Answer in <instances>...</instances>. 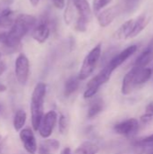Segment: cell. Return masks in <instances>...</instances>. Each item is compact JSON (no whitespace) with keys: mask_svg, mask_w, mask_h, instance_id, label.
<instances>
[{"mask_svg":"<svg viewBox=\"0 0 153 154\" xmlns=\"http://www.w3.org/2000/svg\"><path fill=\"white\" fill-rule=\"evenodd\" d=\"M36 24L37 20L33 15L26 14L17 15L10 29L0 33V43L8 49L19 48L23 38Z\"/></svg>","mask_w":153,"mask_h":154,"instance_id":"6da1fadb","label":"cell"},{"mask_svg":"<svg viewBox=\"0 0 153 154\" xmlns=\"http://www.w3.org/2000/svg\"><path fill=\"white\" fill-rule=\"evenodd\" d=\"M64 21L78 32H86L92 18V10L87 0H68L64 10Z\"/></svg>","mask_w":153,"mask_h":154,"instance_id":"7a4b0ae2","label":"cell"},{"mask_svg":"<svg viewBox=\"0 0 153 154\" xmlns=\"http://www.w3.org/2000/svg\"><path fill=\"white\" fill-rule=\"evenodd\" d=\"M46 95V85L39 82L32 94L31 98V118L32 125L34 131H38L43 117V104Z\"/></svg>","mask_w":153,"mask_h":154,"instance_id":"3957f363","label":"cell"},{"mask_svg":"<svg viewBox=\"0 0 153 154\" xmlns=\"http://www.w3.org/2000/svg\"><path fill=\"white\" fill-rule=\"evenodd\" d=\"M101 52H102V45L101 43H98L87 54L78 75L80 80H84L87 79L94 72L96 66L100 59Z\"/></svg>","mask_w":153,"mask_h":154,"instance_id":"277c9868","label":"cell"},{"mask_svg":"<svg viewBox=\"0 0 153 154\" xmlns=\"http://www.w3.org/2000/svg\"><path fill=\"white\" fill-rule=\"evenodd\" d=\"M113 72L114 70L108 65H106L97 75H96L91 80H89L84 92V98L87 99L94 97L97 93L100 87L110 79Z\"/></svg>","mask_w":153,"mask_h":154,"instance_id":"5b68a950","label":"cell"},{"mask_svg":"<svg viewBox=\"0 0 153 154\" xmlns=\"http://www.w3.org/2000/svg\"><path fill=\"white\" fill-rule=\"evenodd\" d=\"M14 73L17 81L21 85H25L30 73V62L25 54L20 53L14 63Z\"/></svg>","mask_w":153,"mask_h":154,"instance_id":"8992f818","label":"cell"},{"mask_svg":"<svg viewBox=\"0 0 153 154\" xmlns=\"http://www.w3.org/2000/svg\"><path fill=\"white\" fill-rule=\"evenodd\" d=\"M56 123H57V113L53 110H50L48 113H46L42 117V120L41 122L38 130L40 135L42 138H49L52 134Z\"/></svg>","mask_w":153,"mask_h":154,"instance_id":"52a82bcc","label":"cell"},{"mask_svg":"<svg viewBox=\"0 0 153 154\" xmlns=\"http://www.w3.org/2000/svg\"><path fill=\"white\" fill-rule=\"evenodd\" d=\"M114 130L116 134L131 137L133 136L139 130V122L135 118H130L119 124H116L114 127Z\"/></svg>","mask_w":153,"mask_h":154,"instance_id":"ba28073f","label":"cell"},{"mask_svg":"<svg viewBox=\"0 0 153 154\" xmlns=\"http://www.w3.org/2000/svg\"><path fill=\"white\" fill-rule=\"evenodd\" d=\"M20 139L24 150L29 154H35L37 152V143L33 132L30 128L20 131Z\"/></svg>","mask_w":153,"mask_h":154,"instance_id":"9c48e42d","label":"cell"},{"mask_svg":"<svg viewBox=\"0 0 153 154\" xmlns=\"http://www.w3.org/2000/svg\"><path fill=\"white\" fill-rule=\"evenodd\" d=\"M50 28L47 20L40 21L32 29V36L39 43H44L50 37Z\"/></svg>","mask_w":153,"mask_h":154,"instance_id":"30bf717a","label":"cell"},{"mask_svg":"<svg viewBox=\"0 0 153 154\" xmlns=\"http://www.w3.org/2000/svg\"><path fill=\"white\" fill-rule=\"evenodd\" d=\"M120 12V7L118 5H113L109 8H106L103 11H101L96 16L98 23L101 27L105 28L111 24L113 21L115 19V17L118 15Z\"/></svg>","mask_w":153,"mask_h":154,"instance_id":"8fae6325","label":"cell"},{"mask_svg":"<svg viewBox=\"0 0 153 154\" xmlns=\"http://www.w3.org/2000/svg\"><path fill=\"white\" fill-rule=\"evenodd\" d=\"M138 47L137 45H131L129 47H127L126 49H124V51H122L120 53H118L117 55H115L108 63L107 65L113 69L115 70V69H117L119 66H121L126 60H128L132 55H133L136 51H137Z\"/></svg>","mask_w":153,"mask_h":154,"instance_id":"7c38bea8","label":"cell"},{"mask_svg":"<svg viewBox=\"0 0 153 154\" xmlns=\"http://www.w3.org/2000/svg\"><path fill=\"white\" fill-rule=\"evenodd\" d=\"M140 69V68H137L135 66H133L131 70H129L126 75L124 76V79H123V84H122V93L124 95H129L133 88L136 87L135 85V78L137 75L138 70Z\"/></svg>","mask_w":153,"mask_h":154,"instance_id":"4fadbf2b","label":"cell"},{"mask_svg":"<svg viewBox=\"0 0 153 154\" xmlns=\"http://www.w3.org/2000/svg\"><path fill=\"white\" fill-rule=\"evenodd\" d=\"M153 58V40L151 42V43L148 45V47L139 55V57L136 59L133 66L144 69L147 67V65L151 61Z\"/></svg>","mask_w":153,"mask_h":154,"instance_id":"5bb4252c","label":"cell"},{"mask_svg":"<svg viewBox=\"0 0 153 154\" xmlns=\"http://www.w3.org/2000/svg\"><path fill=\"white\" fill-rule=\"evenodd\" d=\"M134 24V19H131L124 23L114 33L113 37L116 40H126L130 39L133 28Z\"/></svg>","mask_w":153,"mask_h":154,"instance_id":"9a60e30c","label":"cell"},{"mask_svg":"<svg viewBox=\"0 0 153 154\" xmlns=\"http://www.w3.org/2000/svg\"><path fill=\"white\" fill-rule=\"evenodd\" d=\"M150 20L151 17L147 14H142L139 15L136 19H134V24L130 38H134L137 35H139L147 27V25L150 23Z\"/></svg>","mask_w":153,"mask_h":154,"instance_id":"2e32d148","label":"cell"},{"mask_svg":"<svg viewBox=\"0 0 153 154\" xmlns=\"http://www.w3.org/2000/svg\"><path fill=\"white\" fill-rule=\"evenodd\" d=\"M99 147L92 142H84L82 143L76 150L75 154H97Z\"/></svg>","mask_w":153,"mask_h":154,"instance_id":"e0dca14e","label":"cell"},{"mask_svg":"<svg viewBox=\"0 0 153 154\" xmlns=\"http://www.w3.org/2000/svg\"><path fill=\"white\" fill-rule=\"evenodd\" d=\"M79 82H80V79H78V76L70 77L69 79H68L64 86V96L68 97L70 95H72L78 88Z\"/></svg>","mask_w":153,"mask_h":154,"instance_id":"ac0fdd59","label":"cell"},{"mask_svg":"<svg viewBox=\"0 0 153 154\" xmlns=\"http://www.w3.org/2000/svg\"><path fill=\"white\" fill-rule=\"evenodd\" d=\"M104 108V101L101 98H96L95 99L89 106L88 110H87V117L88 118H93L96 116H97L99 113L102 112Z\"/></svg>","mask_w":153,"mask_h":154,"instance_id":"d6986e66","label":"cell"},{"mask_svg":"<svg viewBox=\"0 0 153 154\" xmlns=\"http://www.w3.org/2000/svg\"><path fill=\"white\" fill-rule=\"evenodd\" d=\"M26 121V113L23 109H19L14 117V128L16 132L22 131Z\"/></svg>","mask_w":153,"mask_h":154,"instance_id":"ffe728a7","label":"cell"},{"mask_svg":"<svg viewBox=\"0 0 153 154\" xmlns=\"http://www.w3.org/2000/svg\"><path fill=\"white\" fill-rule=\"evenodd\" d=\"M151 73H152V70L149 68L140 69L138 70L136 78H135V85L139 86V85L146 83L151 79Z\"/></svg>","mask_w":153,"mask_h":154,"instance_id":"44dd1931","label":"cell"},{"mask_svg":"<svg viewBox=\"0 0 153 154\" xmlns=\"http://www.w3.org/2000/svg\"><path fill=\"white\" fill-rule=\"evenodd\" d=\"M133 145L140 148L144 149H151L153 148V134L149 135L145 138H142L141 140H137L133 143Z\"/></svg>","mask_w":153,"mask_h":154,"instance_id":"7402d4cb","label":"cell"},{"mask_svg":"<svg viewBox=\"0 0 153 154\" xmlns=\"http://www.w3.org/2000/svg\"><path fill=\"white\" fill-rule=\"evenodd\" d=\"M141 122L143 125H148L153 122V102L146 106L145 113L141 116Z\"/></svg>","mask_w":153,"mask_h":154,"instance_id":"603a6c76","label":"cell"},{"mask_svg":"<svg viewBox=\"0 0 153 154\" xmlns=\"http://www.w3.org/2000/svg\"><path fill=\"white\" fill-rule=\"evenodd\" d=\"M41 147H43L44 149H46L49 152H54V151H57L59 149L60 143L54 139H48L42 143Z\"/></svg>","mask_w":153,"mask_h":154,"instance_id":"cb8c5ba5","label":"cell"},{"mask_svg":"<svg viewBox=\"0 0 153 154\" xmlns=\"http://www.w3.org/2000/svg\"><path fill=\"white\" fill-rule=\"evenodd\" d=\"M112 0H94L93 1V11L97 15L103 8H105L107 5H109Z\"/></svg>","mask_w":153,"mask_h":154,"instance_id":"d4e9b609","label":"cell"},{"mask_svg":"<svg viewBox=\"0 0 153 154\" xmlns=\"http://www.w3.org/2000/svg\"><path fill=\"white\" fill-rule=\"evenodd\" d=\"M69 127V120L64 115H60L59 118V130L61 134H65Z\"/></svg>","mask_w":153,"mask_h":154,"instance_id":"484cf974","label":"cell"},{"mask_svg":"<svg viewBox=\"0 0 153 154\" xmlns=\"http://www.w3.org/2000/svg\"><path fill=\"white\" fill-rule=\"evenodd\" d=\"M140 0H126L125 1V10L126 12H132L133 11Z\"/></svg>","mask_w":153,"mask_h":154,"instance_id":"4316f807","label":"cell"},{"mask_svg":"<svg viewBox=\"0 0 153 154\" xmlns=\"http://www.w3.org/2000/svg\"><path fill=\"white\" fill-rule=\"evenodd\" d=\"M52 3L58 9H63L65 7V0H52Z\"/></svg>","mask_w":153,"mask_h":154,"instance_id":"83f0119b","label":"cell"},{"mask_svg":"<svg viewBox=\"0 0 153 154\" xmlns=\"http://www.w3.org/2000/svg\"><path fill=\"white\" fill-rule=\"evenodd\" d=\"M39 154H51L50 153V152H49V151H47L46 149H44L43 147H40V149H39Z\"/></svg>","mask_w":153,"mask_h":154,"instance_id":"f1b7e54d","label":"cell"},{"mask_svg":"<svg viewBox=\"0 0 153 154\" xmlns=\"http://www.w3.org/2000/svg\"><path fill=\"white\" fill-rule=\"evenodd\" d=\"M5 70V64L3 61H1L0 62V75H2Z\"/></svg>","mask_w":153,"mask_h":154,"instance_id":"f546056e","label":"cell"},{"mask_svg":"<svg viewBox=\"0 0 153 154\" xmlns=\"http://www.w3.org/2000/svg\"><path fill=\"white\" fill-rule=\"evenodd\" d=\"M60 154H71V150H70V148L66 147V148H64V149L62 150V152H61V153Z\"/></svg>","mask_w":153,"mask_h":154,"instance_id":"4dcf8cb0","label":"cell"},{"mask_svg":"<svg viewBox=\"0 0 153 154\" xmlns=\"http://www.w3.org/2000/svg\"><path fill=\"white\" fill-rule=\"evenodd\" d=\"M29 1H30V3H31V5L32 6H37L38 4L40 3V0H29Z\"/></svg>","mask_w":153,"mask_h":154,"instance_id":"1f68e13d","label":"cell"},{"mask_svg":"<svg viewBox=\"0 0 153 154\" xmlns=\"http://www.w3.org/2000/svg\"><path fill=\"white\" fill-rule=\"evenodd\" d=\"M0 27H2V20H1V16H0Z\"/></svg>","mask_w":153,"mask_h":154,"instance_id":"d6a6232c","label":"cell"},{"mask_svg":"<svg viewBox=\"0 0 153 154\" xmlns=\"http://www.w3.org/2000/svg\"><path fill=\"white\" fill-rule=\"evenodd\" d=\"M1 59H2V53L0 52V62H1Z\"/></svg>","mask_w":153,"mask_h":154,"instance_id":"836d02e7","label":"cell"},{"mask_svg":"<svg viewBox=\"0 0 153 154\" xmlns=\"http://www.w3.org/2000/svg\"><path fill=\"white\" fill-rule=\"evenodd\" d=\"M0 148H1V141H0Z\"/></svg>","mask_w":153,"mask_h":154,"instance_id":"e575fe53","label":"cell"}]
</instances>
